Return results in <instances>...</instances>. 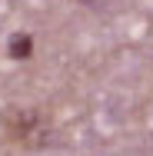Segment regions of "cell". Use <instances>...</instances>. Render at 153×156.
Returning a JSON list of instances; mask_svg holds the SVG:
<instances>
[{"instance_id": "1", "label": "cell", "mask_w": 153, "mask_h": 156, "mask_svg": "<svg viewBox=\"0 0 153 156\" xmlns=\"http://www.w3.org/2000/svg\"><path fill=\"white\" fill-rule=\"evenodd\" d=\"M30 53V37L27 33H17L13 37V47H10V57H27Z\"/></svg>"}]
</instances>
